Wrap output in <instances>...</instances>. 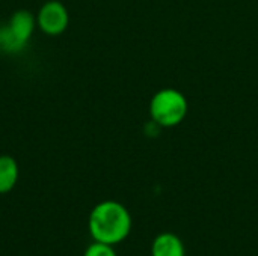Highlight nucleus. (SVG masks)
Instances as JSON below:
<instances>
[{"label": "nucleus", "mask_w": 258, "mask_h": 256, "mask_svg": "<svg viewBox=\"0 0 258 256\" xmlns=\"http://www.w3.org/2000/svg\"><path fill=\"white\" fill-rule=\"evenodd\" d=\"M68 24L70 14L62 2L48 0L39 8L36 14V26L45 35L57 36L67 30Z\"/></svg>", "instance_id": "7ed1b4c3"}, {"label": "nucleus", "mask_w": 258, "mask_h": 256, "mask_svg": "<svg viewBox=\"0 0 258 256\" xmlns=\"http://www.w3.org/2000/svg\"><path fill=\"white\" fill-rule=\"evenodd\" d=\"M26 45H23L21 42H18L15 39V36L11 33L8 24L0 26V50L5 53H18L24 48Z\"/></svg>", "instance_id": "0eeeda50"}, {"label": "nucleus", "mask_w": 258, "mask_h": 256, "mask_svg": "<svg viewBox=\"0 0 258 256\" xmlns=\"http://www.w3.org/2000/svg\"><path fill=\"white\" fill-rule=\"evenodd\" d=\"M151 256H186V249L178 235L162 232L153 240Z\"/></svg>", "instance_id": "39448f33"}, {"label": "nucleus", "mask_w": 258, "mask_h": 256, "mask_svg": "<svg viewBox=\"0 0 258 256\" xmlns=\"http://www.w3.org/2000/svg\"><path fill=\"white\" fill-rule=\"evenodd\" d=\"M83 256H118L113 246L106 244V243H100V241H94L92 244H89L85 250Z\"/></svg>", "instance_id": "6e6552de"}, {"label": "nucleus", "mask_w": 258, "mask_h": 256, "mask_svg": "<svg viewBox=\"0 0 258 256\" xmlns=\"http://www.w3.org/2000/svg\"><path fill=\"white\" fill-rule=\"evenodd\" d=\"M88 229L94 241L115 246L122 243L132 231V216L118 201H103L89 213Z\"/></svg>", "instance_id": "f257e3e1"}, {"label": "nucleus", "mask_w": 258, "mask_h": 256, "mask_svg": "<svg viewBox=\"0 0 258 256\" xmlns=\"http://www.w3.org/2000/svg\"><path fill=\"white\" fill-rule=\"evenodd\" d=\"M18 163L11 155H0V195L9 193L18 181Z\"/></svg>", "instance_id": "423d86ee"}, {"label": "nucleus", "mask_w": 258, "mask_h": 256, "mask_svg": "<svg viewBox=\"0 0 258 256\" xmlns=\"http://www.w3.org/2000/svg\"><path fill=\"white\" fill-rule=\"evenodd\" d=\"M151 121L160 128H172L180 125L189 112V103L183 92L174 88L157 91L148 107Z\"/></svg>", "instance_id": "f03ea898"}, {"label": "nucleus", "mask_w": 258, "mask_h": 256, "mask_svg": "<svg viewBox=\"0 0 258 256\" xmlns=\"http://www.w3.org/2000/svg\"><path fill=\"white\" fill-rule=\"evenodd\" d=\"M35 26H36L35 15L26 9H20V11L14 12L12 17L9 18V23H8L11 33L23 45H26L29 42V39L32 38V35L35 32Z\"/></svg>", "instance_id": "20e7f679"}]
</instances>
